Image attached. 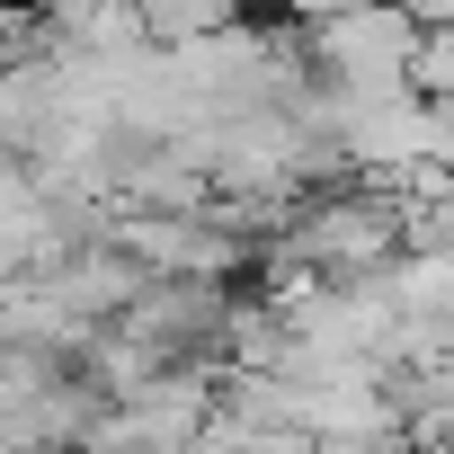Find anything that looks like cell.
<instances>
[{"instance_id": "1", "label": "cell", "mask_w": 454, "mask_h": 454, "mask_svg": "<svg viewBox=\"0 0 454 454\" xmlns=\"http://www.w3.org/2000/svg\"><path fill=\"white\" fill-rule=\"evenodd\" d=\"M419 19L410 0H339V10H312V36H303V63H312V90L321 98H392V90H419Z\"/></svg>"}, {"instance_id": "3", "label": "cell", "mask_w": 454, "mask_h": 454, "mask_svg": "<svg viewBox=\"0 0 454 454\" xmlns=\"http://www.w3.org/2000/svg\"><path fill=\"white\" fill-rule=\"evenodd\" d=\"M312 454H419L410 427H348V436H312Z\"/></svg>"}, {"instance_id": "2", "label": "cell", "mask_w": 454, "mask_h": 454, "mask_svg": "<svg viewBox=\"0 0 454 454\" xmlns=\"http://www.w3.org/2000/svg\"><path fill=\"white\" fill-rule=\"evenodd\" d=\"M125 10H134V27L160 36V45H196V36H214V27H232V0H125Z\"/></svg>"}]
</instances>
